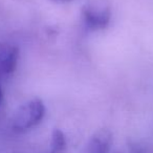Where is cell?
<instances>
[{
	"label": "cell",
	"mask_w": 153,
	"mask_h": 153,
	"mask_svg": "<svg viewBox=\"0 0 153 153\" xmlns=\"http://www.w3.org/2000/svg\"><path fill=\"white\" fill-rule=\"evenodd\" d=\"M45 114V106L40 99H33L16 111L12 121L16 131H26L42 121Z\"/></svg>",
	"instance_id": "obj_1"
},
{
	"label": "cell",
	"mask_w": 153,
	"mask_h": 153,
	"mask_svg": "<svg viewBox=\"0 0 153 153\" xmlns=\"http://www.w3.org/2000/svg\"><path fill=\"white\" fill-rule=\"evenodd\" d=\"M82 16L86 26L90 30H103L110 22V9L104 2H92L82 10Z\"/></svg>",
	"instance_id": "obj_2"
},
{
	"label": "cell",
	"mask_w": 153,
	"mask_h": 153,
	"mask_svg": "<svg viewBox=\"0 0 153 153\" xmlns=\"http://www.w3.org/2000/svg\"><path fill=\"white\" fill-rule=\"evenodd\" d=\"M19 59V49L9 43H0V74L7 76L16 69Z\"/></svg>",
	"instance_id": "obj_3"
},
{
	"label": "cell",
	"mask_w": 153,
	"mask_h": 153,
	"mask_svg": "<svg viewBox=\"0 0 153 153\" xmlns=\"http://www.w3.org/2000/svg\"><path fill=\"white\" fill-rule=\"evenodd\" d=\"M112 142V134L109 130L97 131L88 142L85 153H108Z\"/></svg>",
	"instance_id": "obj_4"
},
{
	"label": "cell",
	"mask_w": 153,
	"mask_h": 153,
	"mask_svg": "<svg viewBox=\"0 0 153 153\" xmlns=\"http://www.w3.org/2000/svg\"><path fill=\"white\" fill-rule=\"evenodd\" d=\"M66 147V140L64 133L59 129H55L51 134V153H62Z\"/></svg>",
	"instance_id": "obj_5"
},
{
	"label": "cell",
	"mask_w": 153,
	"mask_h": 153,
	"mask_svg": "<svg viewBox=\"0 0 153 153\" xmlns=\"http://www.w3.org/2000/svg\"><path fill=\"white\" fill-rule=\"evenodd\" d=\"M129 153H140V152L136 148H131L129 150Z\"/></svg>",
	"instance_id": "obj_6"
},
{
	"label": "cell",
	"mask_w": 153,
	"mask_h": 153,
	"mask_svg": "<svg viewBox=\"0 0 153 153\" xmlns=\"http://www.w3.org/2000/svg\"><path fill=\"white\" fill-rule=\"evenodd\" d=\"M2 100H3V94H2V90H1V87H0V105L2 103Z\"/></svg>",
	"instance_id": "obj_7"
},
{
	"label": "cell",
	"mask_w": 153,
	"mask_h": 153,
	"mask_svg": "<svg viewBox=\"0 0 153 153\" xmlns=\"http://www.w3.org/2000/svg\"><path fill=\"white\" fill-rule=\"evenodd\" d=\"M53 1H57V2H68V1H71V0H53Z\"/></svg>",
	"instance_id": "obj_8"
}]
</instances>
